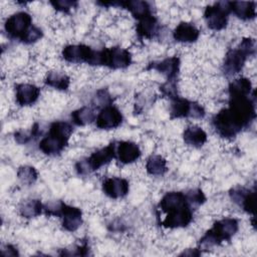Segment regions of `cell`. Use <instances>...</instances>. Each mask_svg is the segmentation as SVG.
<instances>
[{"label": "cell", "mask_w": 257, "mask_h": 257, "mask_svg": "<svg viewBox=\"0 0 257 257\" xmlns=\"http://www.w3.org/2000/svg\"><path fill=\"white\" fill-rule=\"evenodd\" d=\"M180 60L178 57L166 58L159 62H153L150 64V68L156 69L168 77V80H175L179 71Z\"/></svg>", "instance_id": "2e32d148"}, {"label": "cell", "mask_w": 257, "mask_h": 257, "mask_svg": "<svg viewBox=\"0 0 257 257\" xmlns=\"http://www.w3.org/2000/svg\"><path fill=\"white\" fill-rule=\"evenodd\" d=\"M31 16L26 12H18L11 15L5 22V30L12 37L21 38L32 26Z\"/></svg>", "instance_id": "9c48e42d"}, {"label": "cell", "mask_w": 257, "mask_h": 257, "mask_svg": "<svg viewBox=\"0 0 257 257\" xmlns=\"http://www.w3.org/2000/svg\"><path fill=\"white\" fill-rule=\"evenodd\" d=\"M50 3L56 10L62 11V12H67L76 5L75 1H70V0H56V1H51Z\"/></svg>", "instance_id": "d6a6232c"}, {"label": "cell", "mask_w": 257, "mask_h": 257, "mask_svg": "<svg viewBox=\"0 0 257 257\" xmlns=\"http://www.w3.org/2000/svg\"><path fill=\"white\" fill-rule=\"evenodd\" d=\"M146 169L150 175L161 176L167 172L166 160L160 155L151 156L148 159Z\"/></svg>", "instance_id": "d4e9b609"}, {"label": "cell", "mask_w": 257, "mask_h": 257, "mask_svg": "<svg viewBox=\"0 0 257 257\" xmlns=\"http://www.w3.org/2000/svg\"><path fill=\"white\" fill-rule=\"evenodd\" d=\"M69 77L59 72H49L45 78V83L56 89L65 90L69 86Z\"/></svg>", "instance_id": "484cf974"}, {"label": "cell", "mask_w": 257, "mask_h": 257, "mask_svg": "<svg viewBox=\"0 0 257 257\" xmlns=\"http://www.w3.org/2000/svg\"><path fill=\"white\" fill-rule=\"evenodd\" d=\"M103 6L104 5H118V6H121L125 9H127L135 18L139 19V20H142L150 15L151 14V7L149 5L148 2L146 1H138V0H135V1H125V2H117V3H114V2H110V3H101Z\"/></svg>", "instance_id": "9a60e30c"}, {"label": "cell", "mask_w": 257, "mask_h": 257, "mask_svg": "<svg viewBox=\"0 0 257 257\" xmlns=\"http://www.w3.org/2000/svg\"><path fill=\"white\" fill-rule=\"evenodd\" d=\"M55 215L62 217V226L67 231L77 230L82 223L81 211L78 208L68 206L64 203H60L55 211Z\"/></svg>", "instance_id": "30bf717a"}, {"label": "cell", "mask_w": 257, "mask_h": 257, "mask_svg": "<svg viewBox=\"0 0 257 257\" xmlns=\"http://www.w3.org/2000/svg\"><path fill=\"white\" fill-rule=\"evenodd\" d=\"M42 204L39 200H29L20 206L19 212L25 218L36 217L42 212Z\"/></svg>", "instance_id": "83f0119b"}, {"label": "cell", "mask_w": 257, "mask_h": 257, "mask_svg": "<svg viewBox=\"0 0 257 257\" xmlns=\"http://www.w3.org/2000/svg\"><path fill=\"white\" fill-rule=\"evenodd\" d=\"M183 138L186 144L193 147H201L207 141V134L201 127L192 125L184 131Z\"/></svg>", "instance_id": "44dd1931"}, {"label": "cell", "mask_w": 257, "mask_h": 257, "mask_svg": "<svg viewBox=\"0 0 257 257\" xmlns=\"http://www.w3.org/2000/svg\"><path fill=\"white\" fill-rule=\"evenodd\" d=\"M186 198H187V201H188V203L190 205L191 204H193V205H201L206 200L204 193L201 190H199V189L189 191L186 194Z\"/></svg>", "instance_id": "1f68e13d"}, {"label": "cell", "mask_w": 257, "mask_h": 257, "mask_svg": "<svg viewBox=\"0 0 257 257\" xmlns=\"http://www.w3.org/2000/svg\"><path fill=\"white\" fill-rule=\"evenodd\" d=\"M173 35L179 42H194L199 37V30L191 23L181 22L175 28Z\"/></svg>", "instance_id": "ac0fdd59"}, {"label": "cell", "mask_w": 257, "mask_h": 257, "mask_svg": "<svg viewBox=\"0 0 257 257\" xmlns=\"http://www.w3.org/2000/svg\"><path fill=\"white\" fill-rule=\"evenodd\" d=\"M116 150L114 144H110L105 148H102L93 154H91L87 159L80 161L76 164V170L79 174H87L95 171L102 167L103 165L110 162L115 157Z\"/></svg>", "instance_id": "277c9868"}, {"label": "cell", "mask_w": 257, "mask_h": 257, "mask_svg": "<svg viewBox=\"0 0 257 257\" xmlns=\"http://www.w3.org/2000/svg\"><path fill=\"white\" fill-rule=\"evenodd\" d=\"M201 254V252L200 251H198V249H187L186 251H184L181 255L182 256H198V255H200Z\"/></svg>", "instance_id": "8d00e7d4"}, {"label": "cell", "mask_w": 257, "mask_h": 257, "mask_svg": "<svg viewBox=\"0 0 257 257\" xmlns=\"http://www.w3.org/2000/svg\"><path fill=\"white\" fill-rule=\"evenodd\" d=\"M193 102L185 98L176 96L172 98L171 103V114L172 117H190Z\"/></svg>", "instance_id": "603a6c76"}, {"label": "cell", "mask_w": 257, "mask_h": 257, "mask_svg": "<svg viewBox=\"0 0 257 257\" xmlns=\"http://www.w3.org/2000/svg\"><path fill=\"white\" fill-rule=\"evenodd\" d=\"M217 133L223 138H234L244 126L229 108L220 110L213 118Z\"/></svg>", "instance_id": "8992f818"}, {"label": "cell", "mask_w": 257, "mask_h": 257, "mask_svg": "<svg viewBox=\"0 0 257 257\" xmlns=\"http://www.w3.org/2000/svg\"><path fill=\"white\" fill-rule=\"evenodd\" d=\"M238 230V222L233 218H226L221 221L216 222L212 229L207 231V233L200 240V245L208 248L214 245H218L223 241L230 240L231 237Z\"/></svg>", "instance_id": "3957f363"}, {"label": "cell", "mask_w": 257, "mask_h": 257, "mask_svg": "<svg viewBox=\"0 0 257 257\" xmlns=\"http://www.w3.org/2000/svg\"><path fill=\"white\" fill-rule=\"evenodd\" d=\"M72 121L76 125H85L96 119L95 110L88 106H83L71 113Z\"/></svg>", "instance_id": "cb8c5ba5"}, {"label": "cell", "mask_w": 257, "mask_h": 257, "mask_svg": "<svg viewBox=\"0 0 257 257\" xmlns=\"http://www.w3.org/2000/svg\"><path fill=\"white\" fill-rule=\"evenodd\" d=\"M14 136H15V141L19 144H26L33 138V135L31 133H30V135H28L23 132H17V133H15Z\"/></svg>", "instance_id": "e575fe53"}, {"label": "cell", "mask_w": 257, "mask_h": 257, "mask_svg": "<svg viewBox=\"0 0 257 257\" xmlns=\"http://www.w3.org/2000/svg\"><path fill=\"white\" fill-rule=\"evenodd\" d=\"M240 205L243 207V209L246 212L254 215V213H255V191L247 190Z\"/></svg>", "instance_id": "f546056e"}, {"label": "cell", "mask_w": 257, "mask_h": 257, "mask_svg": "<svg viewBox=\"0 0 257 257\" xmlns=\"http://www.w3.org/2000/svg\"><path fill=\"white\" fill-rule=\"evenodd\" d=\"M132 62L131 53L120 47H111L100 50V65L113 69L127 67Z\"/></svg>", "instance_id": "ba28073f"}, {"label": "cell", "mask_w": 257, "mask_h": 257, "mask_svg": "<svg viewBox=\"0 0 257 257\" xmlns=\"http://www.w3.org/2000/svg\"><path fill=\"white\" fill-rule=\"evenodd\" d=\"M17 176L22 183L30 185L36 181L37 172L33 167L24 166V167L19 168V170L17 172Z\"/></svg>", "instance_id": "f1b7e54d"}, {"label": "cell", "mask_w": 257, "mask_h": 257, "mask_svg": "<svg viewBox=\"0 0 257 257\" xmlns=\"http://www.w3.org/2000/svg\"><path fill=\"white\" fill-rule=\"evenodd\" d=\"M251 91V82L249 79L241 77L233 80L229 85L230 95H249Z\"/></svg>", "instance_id": "4316f807"}, {"label": "cell", "mask_w": 257, "mask_h": 257, "mask_svg": "<svg viewBox=\"0 0 257 257\" xmlns=\"http://www.w3.org/2000/svg\"><path fill=\"white\" fill-rule=\"evenodd\" d=\"M116 155L122 164H131L141 156L139 147L132 142H120L116 148Z\"/></svg>", "instance_id": "e0dca14e"}, {"label": "cell", "mask_w": 257, "mask_h": 257, "mask_svg": "<svg viewBox=\"0 0 257 257\" xmlns=\"http://www.w3.org/2000/svg\"><path fill=\"white\" fill-rule=\"evenodd\" d=\"M62 57L68 62H85L90 65H100L99 51L92 50L89 46L83 44L67 45L62 50Z\"/></svg>", "instance_id": "5b68a950"}, {"label": "cell", "mask_w": 257, "mask_h": 257, "mask_svg": "<svg viewBox=\"0 0 257 257\" xmlns=\"http://www.w3.org/2000/svg\"><path fill=\"white\" fill-rule=\"evenodd\" d=\"M158 30L159 24L153 15L140 20L139 24L137 25V32L141 37L153 38L158 33Z\"/></svg>", "instance_id": "7402d4cb"}, {"label": "cell", "mask_w": 257, "mask_h": 257, "mask_svg": "<svg viewBox=\"0 0 257 257\" xmlns=\"http://www.w3.org/2000/svg\"><path fill=\"white\" fill-rule=\"evenodd\" d=\"M102 190L110 198H121L128 192V182L121 178H109L102 183Z\"/></svg>", "instance_id": "4fadbf2b"}, {"label": "cell", "mask_w": 257, "mask_h": 257, "mask_svg": "<svg viewBox=\"0 0 257 257\" xmlns=\"http://www.w3.org/2000/svg\"><path fill=\"white\" fill-rule=\"evenodd\" d=\"M231 12L230 2H217L214 5L208 6L205 10V19L209 28L213 30H221L227 25V17Z\"/></svg>", "instance_id": "52a82bcc"}, {"label": "cell", "mask_w": 257, "mask_h": 257, "mask_svg": "<svg viewBox=\"0 0 257 257\" xmlns=\"http://www.w3.org/2000/svg\"><path fill=\"white\" fill-rule=\"evenodd\" d=\"M1 253L5 256H17L18 255L17 250L11 245H6L5 247H3L1 250Z\"/></svg>", "instance_id": "d590c367"}, {"label": "cell", "mask_w": 257, "mask_h": 257, "mask_svg": "<svg viewBox=\"0 0 257 257\" xmlns=\"http://www.w3.org/2000/svg\"><path fill=\"white\" fill-rule=\"evenodd\" d=\"M161 90L163 91L164 94L168 95L169 97L171 98H174L177 95V90H176V84H175V81L174 80H168L162 87H161Z\"/></svg>", "instance_id": "836d02e7"}, {"label": "cell", "mask_w": 257, "mask_h": 257, "mask_svg": "<svg viewBox=\"0 0 257 257\" xmlns=\"http://www.w3.org/2000/svg\"><path fill=\"white\" fill-rule=\"evenodd\" d=\"M230 10L243 20L252 19L256 15L255 2L252 1H233L230 2Z\"/></svg>", "instance_id": "ffe728a7"}, {"label": "cell", "mask_w": 257, "mask_h": 257, "mask_svg": "<svg viewBox=\"0 0 257 257\" xmlns=\"http://www.w3.org/2000/svg\"><path fill=\"white\" fill-rule=\"evenodd\" d=\"M96 125L102 130H111L121 123L120 111L112 105H105L96 116Z\"/></svg>", "instance_id": "7c38bea8"}, {"label": "cell", "mask_w": 257, "mask_h": 257, "mask_svg": "<svg viewBox=\"0 0 257 257\" xmlns=\"http://www.w3.org/2000/svg\"><path fill=\"white\" fill-rule=\"evenodd\" d=\"M16 101L18 104L25 106L34 103L39 94L40 90L37 86L28 83H21L16 85Z\"/></svg>", "instance_id": "5bb4252c"}, {"label": "cell", "mask_w": 257, "mask_h": 257, "mask_svg": "<svg viewBox=\"0 0 257 257\" xmlns=\"http://www.w3.org/2000/svg\"><path fill=\"white\" fill-rule=\"evenodd\" d=\"M255 52V40L252 38H244L238 47L228 51L223 69L227 75H233L238 73L242 68L248 56Z\"/></svg>", "instance_id": "7a4b0ae2"}, {"label": "cell", "mask_w": 257, "mask_h": 257, "mask_svg": "<svg viewBox=\"0 0 257 257\" xmlns=\"http://www.w3.org/2000/svg\"><path fill=\"white\" fill-rule=\"evenodd\" d=\"M41 37H42V31L38 27H36V26H31L24 33V35L20 39L24 43H28L29 44V43H33V42L37 41Z\"/></svg>", "instance_id": "4dcf8cb0"}, {"label": "cell", "mask_w": 257, "mask_h": 257, "mask_svg": "<svg viewBox=\"0 0 257 257\" xmlns=\"http://www.w3.org/2000/svg\"><path fill=\"white\" fill-rule=\"evenodd\" d=\"M72 126L65 121H55L50 125L48 135L39 144V149L46 155L54 156L62 152L67 145Z\"/></svg>", "instance_id": "6da1fadb"}, {"label": "cell", "mask_w": 257, "mask_h": 257, "mask_svg": "<svg viewBox=\"0 0 257 257\" xmlns=\"http://www.w3.org/2000/svg\"><path fill=\"white\" fill-rule=\"evenodd\" d=\"M168 215L163 221V225L167 228L185 227L192 221V211L190 205H185L167 212Z\"/></svg>", "instance_id": "8fae6325"}, {"label": "cell", "mask_w": 257, "mask_h": 257, "mask_svg": "<svg viewBox=\"0 0 257 257\" xmlns=\"http://www.w3.org/2000/svg\"><path fill=\"white\" fill-rule=\"evenodd\" d=\"M185 205H190L187 201L186 195L181 192H170L167 193L160 202V207L164 212L181 208Z\"/></svg>", "instance_id": "d6986e66"}]
</instances>
